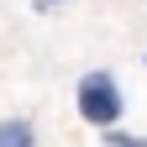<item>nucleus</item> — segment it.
<instances>
[{"label":"nucleus","instance_id":"f257e3e1","mask_svg":"<svg viewBox=\"0 0 147 147\" xmlns=\"http://www.w3.org/2000/svg\"><path fill=\"white\" fill-rule=\"evenodd\" d=\"M79 116L89 126H100V131H110V126H121L126 116V100H121V84H116V74L110 68H95V74H84L79 79Z\"/></svg>","mask_w":147,"mask_h":147},{"label":"nucleus","instance_id":"7ed1b4c3","mask_svg":"<svg viewBox=\"0 0 147 147\" xmlns=\"http://www.w3.org/2000/svg\"><path fill=\"white\" fill-rule=\"evenodd\" d=\"M105 147H147V137H137V131H121V126H110V131H105Z\"/></svg>","mask_w":147,"mask_h":147},{"label":"nucleus","instance_id":"20e7f679","mask_svg":"<svg viewBox=\"0 0 147 147\" xmlns=\"http://www.w3.org/2000/svg\"><path fill=\"white\" fill-rule=\"evenodd\" d=\"M37 5H42V11H53V5H74V0H37Z\"/></svg>","mask_w":147,"mask_h":147},{"label":"nucleus","instance_id":"f03ea898","mask_svg":"<svg viewBox=\"0 0 147 147\" xmlns=\"http://www.w3.org/2000/svg\"><path fill=\"white\" fill-rule=\"evenodd\" d=\"M0 147H37V126L26 116H0Z\"/></svg>","mask_w":147,"mask_h":147}]
</instances>
